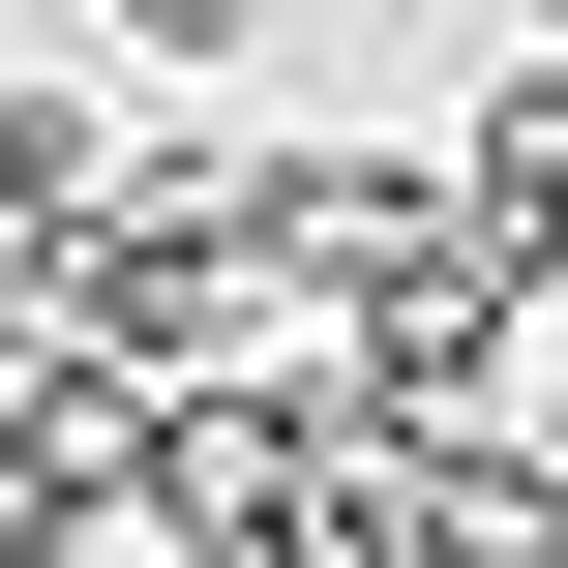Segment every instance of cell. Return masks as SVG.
I'll list each match as a JSON object with an SVG mask.
<instances>
[{"label": "cell", "instance_id": "8992f818", "mask_svg": "<svg viewBox=\"0 0 568 568\" xmlns=\"http://www.w3.org/2000/svg\"><path fill=\"white\" fill-rule=\"evenodd\" d=\"M539 419H568V389H539Z\"/></svg>", "mask_w": 568, "mask_h": 568}, {"label": "cell", "instance_id": "6da1fadb", "mask_svg": "<svg viewBox=\"0 0 568 568\" xmlns=\"http://www.w3.org/2000/svg\"><path fill=\"white\" fill-rule=\"evenodd\" d=\"M389 449V419H359ZM389 568H568V419H419L389 449Z\"/></svg>", "mask_w": 568, "mask_h": 568}, {"label": "cell", "instance_id": "3957f363", "mask_svg": "<svg viewBox=\"0 0 568 568\" xmlns=\"http://www.w3.org/2000/svg\"><path fill=\"white\" fill-rule=\"evenodd\" d=\"M449 180H479V240L539 270V329H568V60H479V120H449Z\"/></svg>", "mask_w": 568, "mask_h": 568}, {"label": "cell", "instance_id": "5b68a950", "mask_svg": "<svg viewBox=\"0 0 568 568\" xmlns=\"http://www.w3.org/2000/svg\"><path fill=\"white\" fill-rule=\"evenodd\" d=\"M509 30H539V60H568V0H509Z\"/></svg>", "mask_w": 568, "mask_h": 568}, {"label": "cell", "instance_id": "277c9868", "mask_svg": "<svg viewBox=\"0 0 568 568\" xmlns=\"http://www.w3.org/2000/svg\"><path fill=\"white\" fill-rule=\"evenodd\" d=\"M270 30H300V0H90V60H120V90H240Z\"/></svg>", "mask_w": 568, "mask_h": 568}, {"label": "cell", "instance_id": "7a4b0ae2", "mask_svg": "<svg viewBox=\"0 0 568 568\" xmlns=\"http://www.w3.org/2000/svg\"><path fill=\"white\" fill-rule=\"evenodd\" d=\"M120 180H150V120H120L90 60H60V90H0V240H30V270H90V210H120Z\"/></svg>", "mask_w": 568, "mask_h": 568}]
</instances>
